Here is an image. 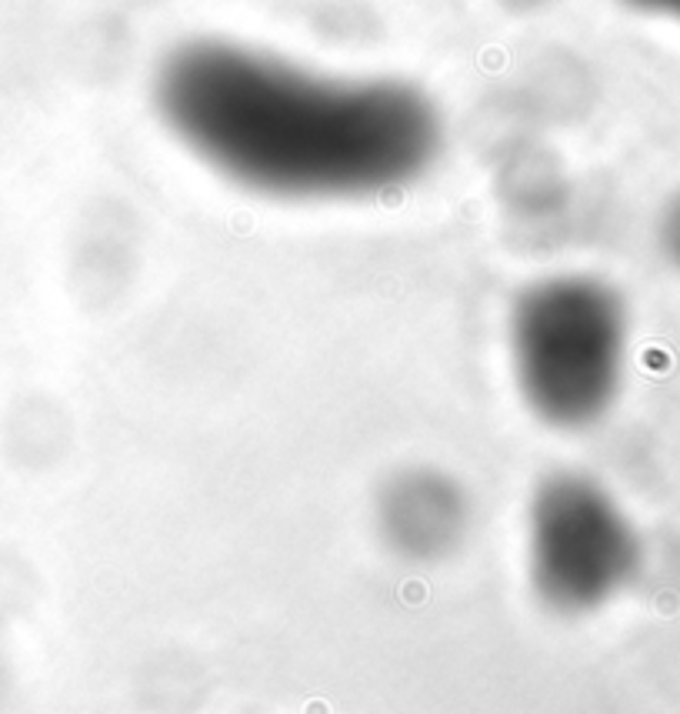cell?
Returning <instances> with one entry per match:
<instances>
[{"mask_svg": "<svg viewBox=\"0 0 680 714\" xmlns=\"http://www.w3.org/2000/svg\"><path fill=\"white\" fill-rule=\"evenodd\" d=\"M153 103L177 140L227 180L274 197L344 201L417 180L444 124L424 90L337 77L224 37L177 44Z\"/></svg>", "mask_w": 680, "mask_h": 714, "instance_id": "1", "label": "cell"}, {"mask_svg": "<svg viewBox=\"0 0 680 714\" xmlns=\"http://www.w3.org/2000/svg\"><path fill=\"white\" fill-rule=\"evenodd\" d=\"M520 394L547 424L577 431L601 421L624 378L627 310L614 287L583 274L530 284L510 314Z\"/></svg>", "mask_w": 680, "mask_h": 714, "instance_id": "2", "label": "cell"}, {"mask_svg": "<svg viewBox=\"0 0 680 714\" xmlns=\"http://www.w3.org/2000/svg\"><path fill=\"white\" fill-rule=\"evenodd\" d=\"M530 578L564 614L601 608L630 584L640 544L627 514L601 484L557 474L537 487L527 521Z\"/></svg>", "mask_w": 680, "mask_h": 714, "instance_id": "3", "label": "cell"}, {"mask_svg": "<svg viewBox=\"0 0 680 714\" xmlns=\"http://www.w3.org/2000/svg\"><path fill=\"white\" fill-rule=\"evenodd\" d=\"M460 521V504L447 481H433L427 474H414L387 491L383 524L390 537L410 547L414 554H427L430 547H444Z\"/></svg>", "mask_w": 680, "mask_h": 714, "instance_id": "4", "label": "cell"}, {"mask_svg": "<svg viewBox=\"0 0 680 714\" xmlns=\"http://www.w3.org/2000/svg\"><path fill=\"white\" fill-rule=\"evenodd\" d=\"M664 247L680 264V197L670 204L667 217H664Z\"/></svg>", "mask_w": 680, "mask_h": 714, "instance_id": "5", "label": "cell"}, {"mask_svg": "<svg viewBox=\"0 0 680 714\" xmlns=\"http://www.w3.org/2000/svg\"><path fill=\"white\" fill-rule=\"evenodd\" d=\"M624 3L644 14H664V17L680 21V0H624Z\"/></svg>", "mask_w": 680, "mask_h": 714, "instance_id": "6", "label": "cell"}]
</instances>
